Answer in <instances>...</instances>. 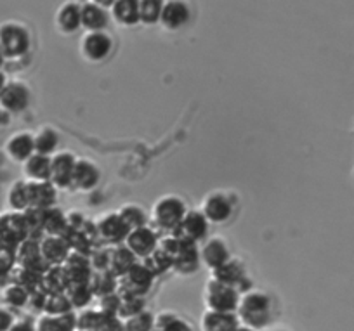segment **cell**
Returning <instances> with one entry per match:
<instances>
[{
  "mask_svg": "<svg viewBox=\"0 0 354 331\" xmlns=\"http://www.w3.org/2000/svg\"><path fill=\"white\" fill-rule=\"evenodd\" d=\"M271 299L266 293L261 292H247L240 296V302L236 307V317L241 326H247L250 330L259 331L264 330L271 321Z\"/></svg>",
  "mask_w": 354,
  "mask_h": 331,
  "instance_id": "6da1fadb",
  "label": "cell"
},
{
  "mask_svg": "<svg viewBox=\"0 0 354 331\" xmlns=\"http://www.w3.org/2000/svg\"><path fill=\"white\" fill-rule=\"evenodd\" d=\"M0 49L6 61L16 59L28 53L30 33L26 26L18 21H6L0 25Z\"/></svg>",
  "mask_w": 354,
  "mask_h": 331,
  "instance_id": "7a4b0ae2",
  "label": "cell"
},
{
  "mask_svg": "<svg viewBox=\"0 0 354 331\" xmlns=\"http://www.w3.org/2000/svg\"><path fill=\"white\" fill-rule=\"evenodd\" d=\"M207 231H209V220L202 214V210H188L181 223L177 224L169 234L181 243L196 245L205 238Z\"/></svg>",
  "mask_w": 354,
  "mask_h": 331,
  "instance_id": "3957f363",
  "label": "cell"
},
{
  "mask_svg": "<svg viewBox=\"0 0 354 331\" xmlns=\"http://www.w3.org/2000/svg\"><path fill=\"white\" fill-rule=\"evenodd\" d=\"M188 211L185 201L177 196H165L160 198L153 207V223L162 231H170L181 223L185 214Z\"/></svg>",
  "mask_w": 354,
  "mask_h": 331,
  "instance_id": "277c9868",
  "label": "cell"
},
{
  "mask_svg": "<svg viewBox=\"0 0 354 331\" xmlns=\"http://www.w3.org/2000/svg\"><path fill=\"white\" fill-rule=\"evenodd\" d=\"M153 279H155V276L141 262H136L127 274L117 279V293L120 296H141V299H145V295L151 288Z\"/></svg>",
  "mask_w": 354,
  "mask_h": 331,
  "instance_id": "5b68a950",
  "label": "cell"
},
{
  "mask_svg": "<svg viewBox=\"0 0 354 331\" xmlns=\"http://www.w3.org/2000/svg\"><path fill=\"white\" fill-rule=\"evenodd\" d=\"M238 302H240V293L231 286L223 285V283L210 279L205 288V303L209 310L214 312H236Z\"/></svg>",
  "mask_w": 354,
  "mask_h": 331,
  "instance_id": "8992f818",
  "label": "cell"
},
{
  "mask_svg": "<svg viewBox=\"0 0 354 331\" xmlns=\"http://www.w3.org/2000/svg\"><path fill=\"white\" fill-rule=\"evenodd\" d=\"M96 233L101 247H118L124 243L131 229L125 226L120 215L113 211V214H104L103 217L97 218Z\"/></svg>",
  "mask_w": 354,
  "mask_h": 331,
  "instance_id": "52a82bcc",
  "label": "cell"
},
{
  "mask_svg": "<svg viewBox=\"0 0 354 331\" xmlns=\"http://www.w3.org/2000/svg\"><path fill=\"white\" fill-rule=\"evenodd\" d=\"M30 106V88L19 80H8L0 88V109L8 115H18Z\"/></svg>",
  "mask_w": 354,
  "mask_h": 331,
  "instance_id": "ba28073f",
  "label": "cell"
},
{
  "mask_svg": "<svg viewBox=\"0 0 354 331\" xmlns=\"http://www.w3.org/2000/svg\"><path fill=\"white\" fill-rule=\"evenodd\" d=\"M75 162H77V158L70 151H59L50 156L49 182L56 189H68V187H71Z\"/></svg>",
  "mask_w": 354,
  "mask_h": 331,
  "instance_id": "9c48e42d",
  "label": "cell"
},
{
  "mask_svg": "<svg viewBox=\"0 0 354 331\" xmlns=\"http://www.w3.org/2000/svg\"><path fill=\"white\" fill-rule=\"evenodd\" d=\"M111 49H113V42H111V37L106 32L85 33L80 42L82 56L85 59L93 61V63H100V61L106 59Z\"/></svg>",
  "mask_w": 354,
  "mask_h": 331,
  "instance_id": "30bf717a",
  "label": "cell"
},
{
  "mask_svg": "<svg viewBox=\"0 0 354 331\" xmlns=\"http://www.w3.org/2000/svg\"><path fill=\"white\" fill-rule=\"evenodd\" d=\"M124 245L131 250V254L138 261H145L146 257H149L156 250V247H158V238H156L155 231L146 226L131 231L127 234V238H125Z\"/></svg>",
  "mask_w": 354,
  "mask_h": 331,
  "instance_id": "8fae6325",
  "label": "cell"
},
{
  "mask_svg": "<svg viewBox=\"0 0 354 331\" xmlns=\"http://www.w3.org/2000/svg\"><path fill=\"white\" fill-rule=\"evenodd\" d=\"M16 265L37 272V274H44L49 269V265L42 258V254H40L39 240L26 238L25 241L18 245V248H16Z\"/></svg>",
  "mask_w": 354,
  "mask_h": 331,
  "instance_id": "7c38bea8",
  "label": "cell"
},
{
  "mask_svg": "<svg viewBox=\"0 0 354 331\" xmlns=\"http://www.w3.org/2000/svg\"><path fill=\"white\" fill-rule=\"evenodd\" d=\"M192 18L188 4L183 0H167L163 2L162 15H160V25L165 30H179L188 25Z\"/></svg>",
  "mask_w": 354,
  "mask_h": 331,
  "instance_id": "4fadbf2b",
  "label": "cell"
},
{
  "mask_svg": "<svg viewBox=\"0 0 354 331\" xmlns=\"http://www.w3.org/2000/svg\"><path fill=\"white\" fill-rule=\"evenodd\" d=\"M108 21H110V12L100 2L80 4V28L87 30V33L104 32Z\"/></svg>",
  "mask_w": 354,
  "mask_h": 331,
  "instance_id": "5bb4252c",
  "label": "cell"
},
{
  "mask_svg": "<svg viewBox=\"0 0 354 331\" xmlns=\"http://www.w3.org/2000/svg\"><path fill=\"white\" fill-rule=\"evenodd\" d=\"M66 274L68 286L70 285H87L88 278L93 274V269L88 265V257L82 254H75L70 252V255L66 257L64 264L61 265Z\"/></svg>",
  "mask_w": 354,
  "mask_h": 331,
  "instance_id": "9a60e30c",
  "label": "cell"
},
{
  "mask_svg": "<svg viewBox=\"0 0 354 331\" xmlns=\"http://www.w3.org/2000/svg\"><path fill=\"white\" fill-rule=\"evenodd\" d=\"M100 169L88 160H77L71 177V187L77 191H93L100 182Z\"/></svg>",
  "mask_w": 354,
  "mask_h": 331,
  "instance_id": "2e32d148",
  "label": "cell"
},
{
  "mask_svg": "<svg viewBox=\"0 0 354 331\" xmlns=\"http://www.w3.org/2000/svg\"><path fill=\"white\" fill-rule=\"evenodd\" d=\"M202 214L209 223L223 224L233 215V205L224 194L212 193L205 198L202 207Z\"/></svg>",
  "mask_w": 354,
  "mask_h": 331,
  "instance_id": "e0dca14e",
  "label": "cell"
},
{
  "mask_svg": "<svg viewBox=\"0 0 354 331\" xmlns=\"http://www.w3.org/2000/svg\"><path fill=\"white\" fill-rule=\"evenodd\" d=\"M212 279L223 283V285L231 286V288L236 290L240 293V290L243 288L245 283H248L247 272H245V267L234 258H230L226 264H223L221 267L214 269L212 271Z\"/></svg>",
  "mask_w": 354,
  "mask_h": 331,
  "instance_id": "ac0fdd59",
  "label": "cell"
},
{
  "mask_svg": "<svg viewBox=\"0 0 354 331\" xmlns=\"http://www.w3.org/2000/svg\"><path fill=\"white\" fill-rule=\"evenodd\" d=\"M39 245L42 258L46 261V264L49 267H53V265H63L66 257L70 255V247L63 240V236H44L39 241Z\"/></svg>",
  "mask_w": 354,
  "mask_h": 331,
  "instance_id": "d6986e66",
  "label": "cell"
},
{
  "mask_svg": "<svg viewBox=\"0 0 354 331\" xmlns=\"http://www.w3.org/2000/svg\"><path fill=\"white\" fill-rule=\"evenodd\" d=\"M6 153L12 162L25 163L32 155H35L33 134L30 132H18L6 142Z\"/></svg>",
  "mask_w": 354,
  "mask_h": 331,
  "instance_id": "ffe728a7",
  "label": "cell"
},
{
  "mask_svg": "<svg viewBox=\"0 0 354 331\" xmlns=\"http://www.w3.org/2000/svg\"><path fill=\"white\" fill-rule=\"evenodd\" d=\"M56 191L57 189L49 180L47 182H28L30 208H40V210H49V208H53L57 200Z\"/></svg>",
  "mask_w": 354,
  "mask_h": 331,
  "instance_id": "44dd1931",
  "label": "cell"
},
{
  "mask_svg": "<svg viewBox=\"0 0 354 331\" xmlns=\"http://www.w3.org/2000/svg\"><path fill=\"white\" fill-rule=\"evenodd\" d=\"M231 258L230 250H227V245L224 243L219 238H214L205 243V247L200 250V262L207 265L210 271L221 267L223 264H226Z\"/></svg>",
  "mask_w": 354,
  "mask_h": 331,
  "instance_id": "7402d4cb",
  "label": "cell"
},
{
  "mask_svg": "<svg viewBox=\"0 0 354 331\" xmlns=\"http://www.w3.org/2000/svg\"><path fill=\"white\" fill-rule=\"evenodd\" d=\"M138 262V258L131 254L125 245H118V247L110 248V262H108V272L115 278H122L127 274L132 269V265Z\"/></svg>",
  "mask_w": 354,
  "mask_h": 331,
  "instance_id": "603a6c76",
  "label": "cell"
},
{
  "mask_svg": "<svg viewBox=\"0 0 354 331\" xmlns=\"http://www.w3.org/2000/svg\"><path fill=\"white\" fill-rule=\"evenodd\" d=\"M23 173L28 182H47L50 177V156L32 155L23 163Z\"/></svg>",
  "mask_w": 354,
  "mask_h": 331,
  "instance_id": "cb8c5ba5",
  "label": "cell"
},
{
  "mask_svg": "<svg viewBox=\"0 0 354 331\" xmlns=\"http://www.w3.org/2000/svg\"><path fill=\"white\" fill-rule=\"evenodd\" d=\"M200 267V250L196 245L183 243L181 250L172 261V269H176L179 274H193Z\"/></svg>",
  "mask_w": 354,
  "mask_h": 331,
  "instance_id": "d4e9b609",
  "label": "cell"
},
{
  "mask_svg": "<svg viewBox=\"0 0 354 331\" xmlns=\"http://www.w3.org/2000/svg\"><path fill=\"white\" fill-rule=\"evenodd\" d=\"M56 26L63 33H75L80 28V4L64 2L56 12Z\"/></svg>",
  "mask_w": 354,
  "mask_h": 331,
  "instance_id": "484cf974",
  "label": "cell"
},
{
  "mask_svg": "<svg viewBox=\"0 0 354 331\" xmlns=\"http://www.w3.org/2000/svg\"><path fill=\"white\" fill-rule=\"evenodd\" d=\"M238 326H240V321H238L236 314L207 310L202 317L203 331H234Z\"/></svg>",
  "mask_w": 354,
  "mask_h": 331,
  "instance_id": "4316f807",
  "label": "cell"
},
{
  "mask_svg": "<svg viewBox=\"0 0 354 331\" xmlns=\"http://www.w3.org/2000/svg\"><path fill=\"white\" fill-rule=\"evenodd\" d=\"M110 15L118 25L134 26L139 23L138 0H115L111 2Z\"/></svg>",
  "mask_w": 354,
  "mask_h": 331,
  "instance_id": "83f0119b",
  "label": "cell"
},
{
  "mask_svg": "<svg viewBox=\"0 0 354 331\" xmlns=\"http://www.w3.org/2000/svg\"><path fill=\"white\" fill-rule=\"evenodd\" d=\"M77 330V316L68 312L64 316H42L35 324V331H75Z\"/></svg>",
  "mask_w": 354,
  "mask_h": 331,
  "instance_id": "f1b7e54d",
  "label": "cell"
},
{
  "mask_svg": "<svg viewBox=\"0 0 354 331\" xmlns=\"http://www.w3.org/2000/svg\"><path fill=\"white\" fill-rule=\"evenodd\" d=\"M40 288L47 295H59V293L66 292L68 279L63 267L61 265H53V267L47 269L42 274V279H40Z\"/></svg>",
  "mask_w": 354,
  "mask_h": 331,
  "instance_id": "f546056e",
  "label": "cell"
},
{
  "mask_svg": "<svg viewBox=\"0 0 354 331\" xmlns=\"http://www.w3.org/2000/svg\"><path fill=\"white\" fill-rule=\"evenodd\" d=\"M87 288L91 290L94 299H101V296L117 292V278L111 276L108 271L93 272L87 281Z\"/></svg>",
  "mask_w": 354,
  "mask_h": 331,
  "instance_id": "4dcf8cb0",
  "label": "cell"
},
{
  "mask_svg": "<svg viewBox=\"0 0 354 331\" xmlns=\"http://www.w3.org/2000/svg\"><path fill=\"white\" fill-rule=\"evenodd\" d=\"M33 144H35L37 155L53 156L56 153L57 146H59V135L53 129L44 127L33 135Z\"/></svg>",
  "mask_w": 354,
  "mask_h": 331,
  "instance_id": "1f68e13d",
  "label": "cell"
},
{
  "mask_svg": "<svg viewBox=\"0 0 354 331\" xmlns=\"http://www.w3.org/2000/svg\"><path fill=\"white\" fill-rule=\"evenodd\" d=\"M8 203L16 214H23L30 208V198H28V182L25 179L18 180L11 186L8 194Z\"/></svg>",
  "mask_w": 354,
  "mask_h": 331,
  "instance_id": "d6a6232c",
  "label": "cell"
},
{
  "mask_svg": "<svg viewBox=\"0 0 354 331\" xmlns=\"http://www.w3.org/2000/svg\"><path fill=\"white\" fill-rule=\"evenodd\" d=\"M66 229V214L53 207L44 215V236H61Z\"/></svg>",
  "mask_w": 354,
  "mask_h": 331,
  "instance_id": "836d02e7",
  "label": "cell"
},
{
  "mask_svg": "<svg viewBox=\"0 0 354 331\" xmlns=\"http://www.w3.org/2000/svg\"><path fill=\"white\" fill-rule=\"evenodd\" d=\"M117 214L120 215L125 226L131 231L148 226V215L139 205H124Z\"/></svg>",
  "mask_w": 354,
  "mask_h": 331,
  "instance_id": "e575fe53",
  "label": "cell"
},
{
  "mask_svg": "<svg viewBox=\"0 0 354 331\" xmlns=\"http://www.w3.org/2000/svg\"><path fill=\"white\" fill-rule=\"evenodd\" d=\"M40 279H42V274H37V272L28 271V269L18 267V265H15V269H12L11 274H9V281H11L12 285L21 286V288H25L28 293L40 288Z\"/></svg>",
  "mask_w": 354,
  "mask_h": 331,
  "instance_id": "d590c367",
  "label": "cell"
},
{
  "mask_svg": "<svg viewBox=\"0 0 354 331\" xmlns=\"http://www.w3.org/2000/svg\"><path fill=\"white\" fill-rule=\"evenodd\" d=\"M163 0H138V12L139 23L153 26L160 23V15H162Z\"/></svg>",
  "mask_w": 354,
  "mask_h": 331,
  "instance_id": "8d00e7d4",
  "label": "cell"
},
{
  "mask_svg": "<svg viewBox=\"0 0 354 331\" xmlns=\"http://www.w3.org/2000/svg\"><path fill=\"white\" fill-rule=\"evenodd\" d=\"M44 215H46V210H40V208H28V210L23 211L26 234H28L30 240L44 238Z\"/></svg>",
  "mask_w": 354,
  "mask_h": 331,
  "instance_id": "74e56055",
  "label": "cell"
},
{
  "mask_svg": "<svg viewBox=\"0 0 354 331\" xmlns=\"http://www.w3.org/2000/svg\"><path fill=\"white\" fill-rule=\"evenodd\" d=\"M141 264L145 265L153 276H160L163 274V272L169 271V269H172V258H170L169 255L163 254V252L156 247V250L153 252L149 257H146L145 261H141Z\"/></svg>",
  "mask_w": 354,
  "mask_h": 331,
  "instance_id": "f35d334b",
  "label": "cell"
},
{
  "mask_svg": "<svg viewBox=\"0 0 354 331\" xmlns=\"http://www.w3.org/2000/svg\"><path fill=\"white\" fill-rule=\"evenodd\" d=\"M68 302L73 309H84L88 303L93 302V293L87 288V285H70L64 292Z\"/></svg>",
  "mask_w": 354,
  "mask_h": 331,
  "instance_id": "ab89813d",
  "label": "cell"
},
{
  "mask_svg": "<svg viewBox=\"0 0 354 331\" xmlns=\"http://www.w3.org/2000/svg\"><path fill=\"white\" fill-rule=\"evenodd\" d=\"M153 331H192V328L185 323L179 316L172 312H162L155 317V328Z\"/></svg>",
  "mask_w": 354,
  "mask_h": 331,
  "instance_id": "60d3db41",
  "label": "cell"
},
{
  "mask_svg": "<svg viewBox=\"0 0 354 331\" xmlns=\"http://www.w3.org/2000/svg\"><path fill=\"white\" fill-rule=\"evenodd\" d=\"M28 295L30 293L25 288H21L18 285H12V283H9L4 288V292H2V299H4L6 305L12 307V309H23V307H26Z\"/></svg>",
  "mask_w": 354,
  "mask_h": 331,
  "instance_id": "b9f144b4",
  "label": "cell"
},
{
  "mask_svg": "<svg viewBox=\"0 0 354 331\" xmlns=\"http://www.w3.org/2000/svg\"><path fill=\"white\" fill-rule=\"evenodd\" d=\"M68 312H73V307L70 305L64 293H59V295H47L42 314H46V316H64Z\"/></svg>",
  "mask_w": 354,
  "mask_h": 331,
  "instance_id": "7bdbcfd3",
  "label": "cell"
},
{
  "mask_svg": "<svg viewBox=\"0 0 354 331\" xmlns=\"http://www.w3.org/2000/svg\"><path fill=\"white\" fill-rule=\"evenodd\" d=\"M120 309H118V319L127 321L138 316L145 310V299L141 296H120Z\"/></svg>",
  "mask_w": 354,
  "mask_h": 331,
  "instance_id": "ee69618b",
  "label": "cell"
},
{
  "mask_svg": "<svg viewBox=\"0 0 354 331\" xmlns=\"http://www.w3.org/2000/svg\"><path fill=\"white\" fill-rule=\"evenodd\" d=\"M104 314L100 310H85L77 316V330L75 331H97L104 321Z\"/></svg>",
  "mask_w": 354,
  "mask_h": 331,
  "instance_id": "f6af8a7d",
  "label": "cell"
},
{
  "mask_svg": "<svg viewBox=\"0 0 354 331\" xmlns=\"http://www.w3.org/2000/svg\"><path fill=\"white\" fill-rule=\"evenodd\" d=\"M153 328H155V316L146 310L124 321V331H153Z\"/></svg>",
  "mask_w": 354,
  "mask_h": 331,
  "instance_id": "bcb514c9",
  "label": "cell"
},
{
  "mask_svg": "<svg viewBox=\"0 0 354 331\" xmlns=\"http://www.w3.org/2000/svg\"><path fill=\"white\" fill-rule=\"evenodd\" d=\"M108 262H110V248H94V250L88 254V265H91L93 272L108 271Z\"/></svg>",
  "mask_w": 354,
  "mask_h": 331,
  "instance_id": "7dc6e473",
  "label": "cell"
},
{
  "mask_svg": "<svg viewBox=\"0 0 354 331\" xmlns=\"http://www.w3.org/2000/svg\"><path fill=\"white\" fill-rule=\"evenodd\" d=\"M100 300V312L104 314V316H110V317H117L118 316V309H120V295L117 292L110 293V295H104L101 296Z\"/></svg>",
  "mask_w": 354,
  "mask_h": 331,
  "instance_id": "c3c4849f",
  "label": "cell"
},
{
  "mask_svg": "<svg viewBox=\"0 0 354 331\" xmlns=\"http://www.w3.org/2000/svg\"><path fill=\"white\" fill-rule=\"evenodd\" d=\"M46 300H47V293L44 292L42 288H39V290H35V292L30 293L28 303H26V305H28L32 310H35V312H44Z\"/></svg>",
  "mask_w": 354,
  "mask_h": 331,
  "instance_id": "681fc988",
  "label": "cell"
},
{
  "mask_svg": "<svg viewBox=\"0 0 354 331\" xmlns=\"http://www.w3.org/2000/svg\"><path fill=\"white\" fill-rule=\"evenodd\" d=\"M15 324V316L8 307L0 305V331H9Z\"/></svg>",
  "mask_w": 354,
  "mask_h": 331,
  "instance_id": "f907efd6",
  "label": "cell"
},
{
  "mask_svg": "<svg viewBox=\"0 0 354 331\" xmlns=\"http://www.w3.org/2000/svg\"><path fill=\"white\" fill-rule=\"evenodd\" d=\"M97 331H124V321H120L118 317L106 316Z\"/></svg>",
  "mask_w": 354,
  "mask_h": 331,
  "instance_id": "816d5d0a",
  "label": "cell"
},
{
  "mask_svg": "<svg viewBox=\"0 0 354 331\" xmlns=\"http://www.w3.org/2000/svg\"><path fill=\"white\" fill-rule=\"evenodd\" d=\"M9 331H35V324L32 323V321H15V324L11 326V330Z\"/></svg>",
  "mask_w": 354,
  "mask_h": 331,
  "instance_id": "f5cc1de1",
  "label": "cell"
},
{
  "mask_svg": "<svg viewBox=\"0 0 354 331\" xmlns=\"http://www.w3.org/2000/svg\"><path fill=\"white\" fill-rule=\"evenodd\" d=\"M8 84V78H6V75H4V71L0 70V88L4 87V85Z\"/></svg>",
  "mask_w": 354,
  "mask_h": 331,
  "instance_id": "db71d44e",
  "label": "cell"
},
{
  "mask_svg": "<svg viewBox=\"0 0 354 331\" xmlns=\"http://www.w3.org/2000/svg\"><path fill=\"white\" fill-rule=\"evenodd\" d=\"M6 120H8V113H4V111L0 109V127L6 124Z\"/></svg>",
  "mask_w": 354,
  "mask_h": 331,
  "instance_id": "11a10c76",
  "label": "cell"
},
{
  "mask_svg": "<svg viewBox=\"0 0 354 331\" xmlns=\"http://www.w3.org/2000/svg\"><path fill=\"white\" fill-rule=\"evenodd\" d=\"M4 64H6V57H4V53H2V49H0V70H2Z\"/></svg>",
  "mask_w": 354,
  "mask_h": 331,
  "instance_id": "9f6ffc18",
  "label": "cell"
},
{
  "mask_svg": "<svg viewBox=\"0 0 354 331\" xmlns=\"http://www.w3.org/2000/svg\"><path fill=\"white\" fill-rule=\"evenodd\" d=\"M234 331H254V330H250V328H247V326H241L240 324V326H238Z\"/></svg>",
  "mask_w": 354,
  "mask_h": 331,
  "instance_id": "6f0895ef",
  "label": "cell"
},
{
  "mask_svg": "<svg viewBox=\"0 0 354 331\" xmlns=\"http://www.w3.org/2000/svg\"><path fill=\"white\" fill-rule=\"evenodd\" d=\"M273 331H288V330H273Z\"/></svg>",
  "mask_w": 354,
  "mask_h": 331,
  "instance_id": "680465c9",
  "label": "cell"
}]
</instances>
